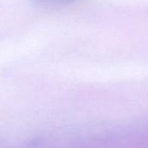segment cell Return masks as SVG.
<instances>
[{
    "label": "cell",
    "instance_id": "6da1fadb",
    "mask_svg": "<svg viewBox=\"0 0 148 148\" xmlns=\"http://www.w3.org/2000/svg\"><path fill=\"white\" fill-rule=\"evenodd\" d=\"M39 1H42V2H49V3H52V2H55V1H56V2H59V1H61V0H39Z\"/></svg>",
    "mask_w": 148,
    "mask_h": 148
}]
</instances>
